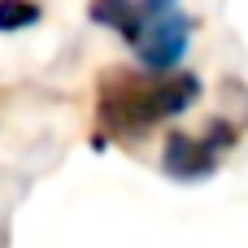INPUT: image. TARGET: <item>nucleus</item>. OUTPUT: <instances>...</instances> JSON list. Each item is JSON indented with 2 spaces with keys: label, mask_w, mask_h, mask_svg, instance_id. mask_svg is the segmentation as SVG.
I'll return each instance as SVG.
<instances>
[{
  "label": "nucleus",
  "mask_w": 248,
  "mask_h": 248,
  "mask_svg": "<svg viewBox=\"0 0 248 248\" xmlns=\"http://www.w3.org/2000/svg\"><path fill=\"white\" fill-rule=\"evenodd\" d=\"M201 96V78L187 70H109L96 83V118L105 140H135L166 118H179Z\"/></svg>",
  "instance_id": "1"
},
{
  "label": "nucleus",
  "mask_w": 248,
  "mask_h": 248,
  "mask_svg": "<svg viewBox=\"0 0 248 248\" xmlns=\"http://www.w3.org/2000/svg\"><path fill=\"white\" fill-rule=\"evenodd\" d=\"M196 22L179 9V0H140V35L135 57L144 70H174L192 44Z\"/></svg>",
  "instance_id": "2"
},
{
  "label": "nucleus",
  "mask_w": 248,
  "mask_h": 248,
  "mask_svg": "<svg viewBox=\"0 0 248 248\" xmlns=\"http://www.w3.org/2000/svg\"><path fill=\"white\" fill-rule=\"evenodd\" d=\"M240 140V131L227 122V118H214L201 135H187V131H174L166 140V157H161V170L179 183H201L218 170L222 153Z\"/></svg>",
  "instance_id": "3"
},
{
  "label": "nucleus",
  "mask_w": 248,
  "mask_h": 248,
  "mask_svg": "<svg viewBox=\"0 0 248 248\" xmlns=\"http://www.w3.org/2000/svg\"><path fill=\"white\" fill-rule=\"evenodd\" d=\"M87 17L96 26L118 31L126 44H135V35H140V0H92L87 4Z\"/></svg>",
  "instance_id": "4"
},
{
  "label": "nucleus",
  "mask_w": 248,
  "mask_h": 248,
  "mask_svg": "<svg viewBox=\"0 0 248 248\" xmlns=\"http://www.w3.org/2000/svg\"><path fill=\"white\" fill-rule=\"evenodd\" d=\"M44 17V9L35 0H0V31L13 35V31H26Z\"/></svg>",
  "instance_id": "5"
}]
</instances>
